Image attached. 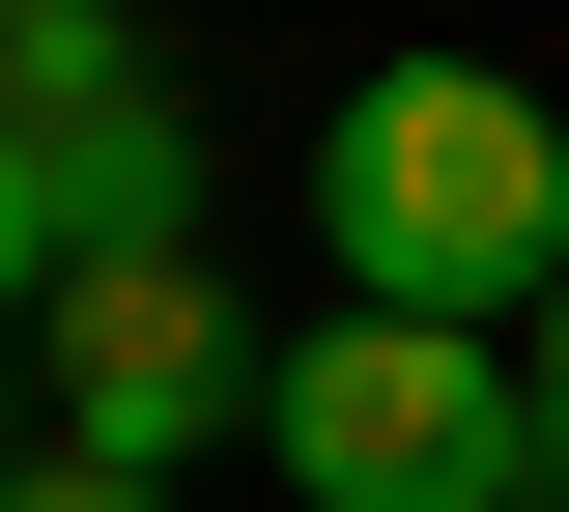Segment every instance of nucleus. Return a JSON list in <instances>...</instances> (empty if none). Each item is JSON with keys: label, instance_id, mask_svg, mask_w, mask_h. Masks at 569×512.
I'll return each instance as SVG.
<instances>
[{"label": "nucleus", "instance_id": "obj_1", "mask_svg": "<svg viewBox=\"0 0 569 512\" xmlns=\"http://www.w3.org/2000/svg\"><path fill=\"white\" fill-rule=\"evenodd\" d=\"M313 257H342V313L541 342V285H569V114L512 58H370L313 114Z\"/></svg>", "mask_w": 569, "mask_h": 512}, {"label": "nucleus", "instance_id": "obj_2", "mask_svg": "<svg viewBox=\"0 0 569 512\" xmlns=\"http://www.w3.org/2000/svg\"><path fill=\"white\" fill-rule=\"evenodd\" d=\"M257 455L313 512H541L569 484L541 370H512V342H427V313H313V342L257 370Z\"/></svg>", "mask_w": 569, "mask_h": 512}, {"label": "nucleus", "instance_id": "obj_3", "mask_svg": "<svg viewBox=\"0 0 569 512\" xmlns=\"http://www.w3.org/2000/svg\"><path fill=\"white\" fill-rule=\"evenodd\" d=\"M257 313H228V257L171 228V257H58V313H29V428L58 455H142V484H200V455H257Z\"/></svg>", "mask_w": 569, "mask_h": 512}, {"label": "nucleus", "instance_id": "obj_4", "mask_svg": "<svg viewBox=\"0 0 569 512\" xmlns=\"http://www.w3.org/2000/svg\"><path fill=\"white\" fill-rule=\"evenodd\" d=\"M58 257H86V200H58V143L0 114V370H29V313H58Z\"/></svg>", "mask_w": 569, "mask_h": 512}, {"label": "nucleus", "instance_id": "obj_5", "mask_svg": "<svg viewBox=\"0 0 569 512\" xmlns=\"http://www.w3.org/2000/svg\"><path fill=\"white\" fill-rule=\"evenodd\" d=\"M0 512H171V484H142V455H58V428H29V455H0Z\"/></svg>", "mask_w": 569, "mask_h": 512}, {"label": "nucleus", "instance_id": "obj_6", "mask_svg": "<svg viewBox=\"0 0 569 512\" xmlns=\"http://www.w3.org/2000/svg\"><path fill=\"white\" fill-rule=\"evenodd\" d=\"M512 370H541V428H569V285H541V342H512Z\"/></svg>", "mask_w": 569, "mask_h": 512}, {"label": "nucleus", "instance_id": "obj_7", "mask_svg": "<svg viewBox=\"0 0 569 512\" xmlns=\"http://www.w3.org/2000/svg\"><path fill=\"white\" fill-rule=\"evenodd\" d=\"M0 455H29V370H0Z\"/></svg>", "mask_w": 569, "mask_h": 512}, {"label": "nucleus", "instance_id": "obj_8", "mask_svg": "<svg viewBox=\"0 0 569 512\" xmlns=\"http://www.w3.org/2000/svg\"><path fill=\"white\" fill-rule=\"evenodd\" d=\"M0 29H29V0H0Z\"/></svg>", "mask_w": 569, "mask_h": 512}, {"label": "nucleus", "instance_id": "obj_9", "mask_svg": "<svg viewBox=\"0 0 569 512\" xmlns=\"http://www.w3.org/2000/svg\"><path fill=\"white\" fill-rule=\"evenodd\" d=\"M541 512H569V484H541Z\"/></svg>", "mask_w": 569, "mask_h": 512}]
</instances>
